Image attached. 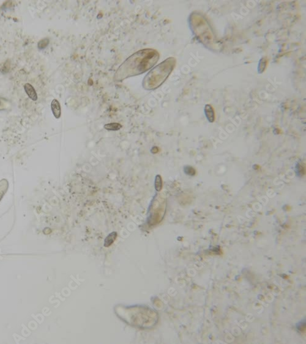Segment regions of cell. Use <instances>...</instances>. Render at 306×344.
<instances>
[{
	"instance_id": "obj_1",
	"label": "cell",
	"mask_w": 306,
	"mask_h": 344,
	"mask_svg": "<svg viewBox=\"0 0 306 344\" xmlns=\"http://www.w3.org/2000/svg\"><path fill=\"white\" fill-rule=\"evenodd\" d=\"M159 57V52L154 49L138 50L127 58L118 68L114 75V80L121 81L146 72L155 66Z\"/></svg>"
},
{
	"instance_id": "obj_2",
	"label": "cell",
	"mask_w": 306,
	"mask_h": 344,
	"mask_svg": "<svg viewBox=\"0 0 306 344\" xmlns=\"http://www.w3.org/2000/svg\"><path fill=\"white\" fill-rule=\"evenodd\" d=\"M176 64L173 58H169L151 70L145 77L142 86L145 90H155L160 87L171 73Z\"/></svg>"
},
{
	"instance_id": "obj_3",
	"label": "cell",
	"mask_w": 306,
	"mask_h": 344,
	"mask_svg": "<svg viewBox=\"0 0 306 344\" xmlns=\"http://www.w3.org/2000/svg\"><path fill=\"white\" fill-rule=\"evenodd\" d=\"M51 108L52 113L56 119H59L61 117V110L60 102L57 99H53L51 103Z\"/></svg>"
},
{
	"instance_id": "obj_4",
	"label": "cell",
	"mask_w": 306,
	"mask_h": 344,
	"mask_svg": "<svg viewBox=\"0 0 306 344\" xmlns=\"http://www.w3.org/2000/svg\"><path fill=\"white\" fill-rule=\"evenodd\" d=\"M24 88H25V91L27 94L28 95V96L32 100H34V101L37 100L38 96H37V94H36V91H35V88H33V86L29 83H27L25 85Z\"/></svg>"
},
{
	"instance_id": "obj_5",
	"label": "cell",
	"mask_w": 306,
	"mask_h": 344,
	"mask_svg": "<svg viewBox=\"0 0 306 344\" xmlns=\"http://www.w3.org/2000/svg\"><path fill=\"white\" fill-rule=\"evenodd\" d=\"M205 113L208 121L212 123L215 121V113L213 108L210 105H206L205 107Z\"/></svg>"
},
{
	"instance_id": "obj_6",
	"label": "cell",
	"mask_w": 306,
	"mask_h": 344,
	"mask_svg": "<svg viewBox=\"0 0 306 344\" xmlns=\"http://www.w3.org/2000/svg\"><path fill=\"white\" fill-rule=\"evenodd\" d=\"M9 186V183L7 180L3 179L0 181V201L6 194Z\"/></svg>"
},
{
	"instance_id": "obj_7",
	"label": "cell",
	"mask_w": 306,
	"mask_h": 344,
	"mask_svg": "<svg viewBox=\"0 0 306 344\" xmlns=\"http://www.w3.org/2000/svg\"><path fill=\"white\" fill-rule=\"evenodd\" d=\"M104 127L105 130L109 131H118L123 127V125L119 123L113 122L104 125Z\"/></svg>"
},
{
	"instance_id": "obj_8",
	"label": "cell",
	"mask_w": 306,
	"mask_h": 344,
	"mask_svg": "<svg viewBox=\"0 0 306 344\" xmlns=\"http://www.w3.org/2000/svg\"><path fill=\"white\" fill-rule=\"evenodd\" d=\"M162 179L161 176L159 174L156 175L154 180V187L156 191L160 192L162 189Z\"/></svg>"
},
{
	"instance_id": "obj_9",
	"label": "cell",
	"mask_w": 306,
	"mask_h": 344,
	"mask_svg": "<svg viewBox=\"0 0 306 344\" xmlns=\"http://www.w3.org/2000/svg\"><path fill=\"white\" fill-rule=\"evenodd\" d=\"M116 237H117V233L116 232H113L110 234L105 240V246H109L110 244H112L115 241V240L116 239Z\"/></svg>"
},
{
	"instance_id": "obj_10",
	"label": "cell",
	"mask_w": 306,
	"mask_h": 344,
	"mask_svg": "<svg viewBox=\"0 0 306 344\" xmlns=\"http://www.w3.org/2000/svg\"><path fill=\"white\" fill-rule=\"evenodd\" d=\"M184 171L186 174H187L189 176H194L195 174V172H196L194 168H193L191 166H185L184 168Z\"/></svg>"
},
{
	"instance_id": "obj_11",
	"label": "cell",
	"mask_w": 306,
	"mask_h": 344,
	"mask_svg": "<svg viewBox=\"0 0 306 344\" xmlns=\"http://www.w3.org/2000/svg\"><path fill=\"white\" fill-rule=\"evenodd\" d=\"M49 42V39H44V40L41 41L39 42V44H38V48H39V49H44L46 47H47V45H48Z\"/></svg>"
}]
</instances>
